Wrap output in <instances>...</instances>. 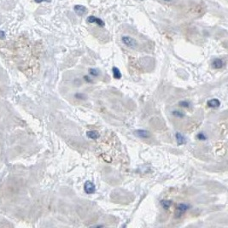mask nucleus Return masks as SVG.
<instances>
[{"label": "nucleus", "instance_id": "nucleus-20", "mask_svg": "<svg viewBox=\"0 0 228 228\" xmlns=\"http://www.w3.org/2000/svg\"><path fill=\"white\" fill-rule=\"evenodd\" d=\"M36 3L39 4V3H43V2H47V1H50V0H34Z\"/></svg>", "mask_w": 228, "mask_h": 228}, {"label": "nucleus", "instance_id": "nucleus-13", "mask_svg": "<svg viewBox=\"0 0 228 228\" xmlns=\"http://www.w3.org/2000/svg\"><path fill=\"white\" fill-rule=\"evenodd\" d=\"M172 115H173V116H175V117H178V118H184L185 116H186L185 113L180 110L173 111V112H172Z\"/></svg>", "mask_w": 228, "mask_h": 228}, {"label": "nucleus", "instance_id": "nucleus-12", "mask_svg": "<svg viewBox=\"0 0 228 228\" xmlns=\"http://www.w3.org/2000/svg\"><path fill=\"white\" fill-rule=\"evenodd\" d=\"M112 73H113L114 78L116 79V80H120V79L122 77V75H121L120 69H118V68H116V67H113V68H112Z\"/></svg>", "mask_w": 228, "mask_h": 228}, {"label": "nucleus", "instance_id": "nucleus-18", "mask_svg": "<svg viewBox=\"0 0 228 228\" xmlns=\"http://www.w3.org/2000/svg\"><path fill=\"white\" fill-rule=\"evenodd\" d=\"M83 78H84V80H85L86 82H88V83H92V82H93V81H92V80H91V78H89V76L86 75V76H84Z\"/></svg>", "mask_w": 228, "mask_h": 228}, {"label": "nucleus", "instance_id": "nucleus-8", "mask_svg": "<svg viewBox=\"0 0 228 228\" xmlns=\"http://www.w3.org/2000/svg\"><path fill=\"white\" fill-rule=\"evenodd\" d=\"M207 105L210 108H213V109H216V108H219L220 105H221V102L219 99L217 98H213V99H210L207 102Z\"/></svg>", "mask_w": 228, "mask_h": 228}, {"label": "nucleus", "instance_id": "nucleus-7", "mask_svg": "<svg viewBox=\"0 0 228 228\" xmlns=\"http://www.w3.org/2000/svg\"><path fill=\"white\" fill-rule=\"evenodd\" d=\"M74 10H75L76 14L79 15H83L84 14H86L87 12V9L83 5H80V4L75 5L74 8Z\"/></svg>", "mask_w": 228, "mask_h": 228}, {"label": "nucleus", "instance_id": "nucleus-4", "mask_svg": "<svg viewBox=\"0 0 228 228\" xmlns=\"http://www.w3.org/2000/svg\"><path fill=\"white\" fill-rule=\"evenodd\" d=\"M86 21H87L88 23H96L99 27H104L105 26V23H104V21L102 19L97 18V17L94 16V15H89L87 17Z\"/></svg>", "mask_w": 228, "mask_h": 228}, {"label": "nucleus", "instance_id": "nucleus-3", "mask_svg": "<svg viewBox=\"0 0 228 228\" xmlns=\"http://www.w3.org/2000/svg\"><path fill=\"white\" fill-rule=\"evenodd\" d=\"M84 191L88 195L91 194H94L96 191V186L94 185L93 182H91V180H87L86 181L85 185H84Z\"/></svg>", "mask_w": 228, "mask_h": 228}, {"label": "nucleus", "instance_id": "nucleus-2", "mask_svg": "<svg viewBox=\"0 0 228 228\" xmlns=\"http://www.w3.org/2000/svg\"><path fill=\"white\" fill-rule=\"evenodd\" d=\"M191 206L186 203H179L176 207V212H175V218H180L183 214H185L187 210L190 209Z\"/></svg>", "mask_w": 228, "mask_h": 228}, {"label": "nucleus", "instance_id": "nucleus-21", "mask_svg": "<svg viewBox=\"0 0 228 228\" xmlns=\"http://www.w3.org/2000/svg\"><path fill=\"white\" fill-rule=\"evenodd\" d=\"M164 1H165V2H171L172 0H164Z\"/></svg>", "mask_w": 228, "mask_h": 228}, {"label": "nucleus", "instance_id": "nucleus-19", "mask_svg": "<svg viewBox=\"0 0 228 228\" xmlns=\"http://www.w3.org/2000/svg\"><path fill=\"white\" fill-rule=\"evenodd\" d=\"M5 39V33L4 31H0V39Z\"/></svg>", "mask_w": 228, "mask_h": 228}, {"label": "nucleus", "instance_id": "nucleus-10", "mask_svg": "<svg viewBox=\"0 0 228 228\" xmlns=\"http://www.w3.org/2000/svg\"><path fill=\"white\" fill-rule=\"evenodd\" d=\"M86 136L90 139H97L99 138V133L96 130H91V131L86 132Z\"/></svg>", "mask_w": 228, "mask_h": 228}, {"label": "nucleus", "instance_id": "nucleus-16", "mask_svg": "<svg viewBox=\"0 0 228 228\" xmlns=\"http://www.w3.org/2000/svg\"><path fill=\"white\" fill-rule=\"evenodd\" d=\"M197 139H199V140H202V141H204V140H206V139H207V136L205 135V133H204V132H199V133L197 135Z\"/></svg>", "mask_w": 228, "mask_h": 228}, {"label": "nucleus", "instance_id": "nucleus-11", "mask_svg": "<svg viewBox=\"0 0 228 228\" xmlns=\"http://www.w3.org/2000/svg\"><path fill=\"white\" fill-rule=\"evenodd\" d=\"M160 204L161 206L164 209H168L169 208L172 206L173 202L171 200H166V199H162L160 201Z\"/></svg>", "mask_w": 228, "mask_h": 228}, {"label": "nucleus", "instance_id": "nucleus-14", "mask_svg": "<svg viewBox=\"0 0 228 228\" xmlns=\"http://www.w3.org/2000/svg\"><path fill=\"white\" fill-rule=\"evenodd\" d=\"M89 74L91 76L97 77V76L100 75V71H99V69H89Z\"/></svg>", "mask_w": 228, "mask_h": 228}, {"label": "nucleus", "instance_id": "nucleus-5", "mask_svg": "<svg viewBox=\"0 0 228 228\" xmlns=\"http://www.w3.org/2000/svg\"><path fill=\"white\" fill-rule=\"evenodd\" d=\"M224 61L221 59V58H214V60L212 61L211 66L212 68L214 69H221L224 67Z\"/></svg>", "mask_w": 228, "mask_h": 228}, {"label": "nucleus", "instance_id": "nucleus-17", "mask_svg": "<svg viewBox=\"0 0 228 228\" xmlns=\"http://www.w3.org/2000/svg\"><path fill=\"white\" fill-rule=\"evenodd\" d=\"M75 97L77 99H81V100H84V99H86V96L84 95L83 93H76L75 95Z\"/></svg>", "mask_w": 228, "mask_h": 228}, {"label": "nucleus", "instance_id": "nucleus-15", "mask_svg": "<svg viewBox=\"0 0 228 228\" xmlns=\"http://www.w3.org/2000/svg\"><path fill=\"white\" fill-rule=\"evenodd\" d=\"M179 105L180 107H183V108H190V102H188L186 100H184V101H180L179 103Z\"/></svg>", "mask_w": 228, "mask_h": 228}, {"label": "nucleus", "instance_id": "nucleus-6", "mask_svg": "<svg viewBox=\"0 0 228 228\" xmlns=\"http://www.w3.org/2000/svg\"><path fill=\"white\" fill-rule=\"evenodd\" d=\"M135 135L140 138H149L151 137V133L150 132L147 130H144V129H140V130H136L134 132Z\"/></svg>", "mask_w": 228, "mask_h": 228}, {"label": "nucleus", "instance_id": "nucleus-1", "mask_svg": "<svg viewBox=\"0 0 228 228\" xmlns=\"http://www.w3.org/2000/svg\"><path fill=\"white\" fill-rule=\"evenodd\" d=\"M121 41L126 46H127L129 48L134 49L138 46V42L136 41V39H134L130 36H123L121 38Z\"/></svg>", "mask_w": 228, "mask_h": 228}, {"label": "nucleus", "instance_id": "nucleus-9", "mask_svg": "<svg viewBox=\"0 0 228 228\" xmlns=\"http://www.w3.org/2000/svg\"><path fill=\"white\" fill-rule=\"evenodd\" d=\"M175 138H176V141H177L178 145H185V144L186 143V139L185 138V136H184L182 133L179 132H176V134H175Z\"/></svg>", "mask_w": 228, "mask_h": 228}]
</instances>
